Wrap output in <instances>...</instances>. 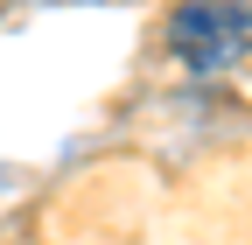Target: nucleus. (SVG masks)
<instances>
[{"instance_id":"f257e3e1","label":"nucleus","mask_w":252,"mask_h":245,"mask_svg":"<svg viewBox=\"0 0 252 245\" xmlns=\"http://www.w3.org/2000/svg\"><path fill=\"white\" fill-rule=\"evenodd\" d=\"M168 49L182 70L217 77L252 49V0H182L168 14Z\"/></svg>"}]
</instances>
